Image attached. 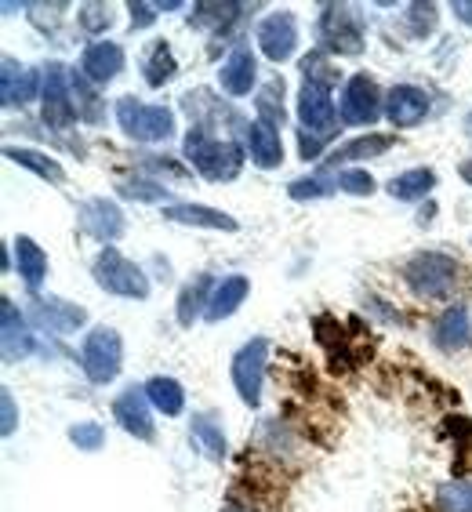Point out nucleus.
I'll list each match as a JSON object with an SVG mask.
<instances>
[{"label":"nucleus","mask_w":472,"mask_h":512,"mask_svg":"<svg viewBox=\"0 0 472 512\" xmlns=\"http://www.w3.org/2000/svg\"><path fill=\"white\" fill-rule=\"evenodd\" d=\"M436 509L440 512H472V480L440 483V491H436Z\"/></svg>","instance_id":"obj_34"},{"label":"nucleus","mask_w":472,"mask_h":512,"mask_svg":"<svg viewBox=\"0 0 472 512\" xmlns=\"http://www.w3.org/2000/svg\"><path fill=\"white\" fill-rule=\"evenodd\" d=\"M316 37H320L324 51L360 55L364 51V19L349 4H327L320 22H316Z\"/></svg>","instance_id":"obj_7"},{"label":"nucleus","mask_w":472,"mask_h":512,"mask_svg":"<svg viewBox=\"0 0 472 512\" xmlns=\"http://www.w3.org/2000/svg\"><path fill=\"white\" fill-rule=\"evenodd\" d=\"M338 189H342V193H353V197H371L374 178H371V171H364V168H345L342 175H338Z\"/></svg>","instance_id":"obj_40"},{"label":"nucleus","mask_w":472,"mask_h":512,"mask_svg":"<svg viewBox=\"0 0 472 512\" xmlns=\"http://www.w3.org/2000/svg\"><path fill=\"white\" fill-rule=\"evenodd\" d=\"M407 26H411V37H429L436 30V4H411Z\"/></svg>","instance_id":"obj_41"},{"label":"nucleus","mask_w":472,"mask_h":512,"mask_svg":"<svg viewBox=\"0 0 472 512\" xmlns=\"http://www.w3.org/2000/svg\"><path fill=\"white\" fill-rule=\"evenodd\" d=\"M302 91H298V120H302L305 131H313L320 138L335 135L338 124V109L335 99H331V88H335L338 73L331 66H324L320 55H309L302 62Z\"/></svg>","instance_id":"obj_1"},{"label":"nucleus","mask_w":472,"mask_h":512,"mask_svg":"<svg viewBox=\"0 0 472 512\" xmlns=\"http://www.w3.org/2000/svg\"><path fill=\"white\" fill-rule=\"evenodd\" d=\"M215 280L207 273L193 276V284L182 287V295H178V324L182 327H193L197 324V316L207 313V302H211V295L207 291H215Z\"/></svg>","instance_id":"obj_26"},{"label":"nucleus","mask_w":472,"mask_h":512,"mask_svg":"<svg viewBox=\"0 0 472 512\" xmlns=\"http://www.w3.org/2000/svg\"><path fill=\"white\" fill-rule=\"evenodd\" d=\"M218 84H222V91H226V95H233V99H244V95H251V88L258 84L255 51L247 48V44H236V48L229 51V59L222 62V69H218Z\"/></svg>","instance_id":"obj_18"},{"label":"nucleus","mask_w":472,"mask_h":512,"mask_svg":"<svg viewBox=\"0 0 472 512\" xmlns=\"http://www.w3.org/2000/svg\"><path fill=\"white\" fill-rule=\"evenodd\" d=\"M69 444H77V451H102V444H106V429H102L99 422H77L69 425Z\"/></svg>","instance_id":"obj_36"},{"label":"nucleus","mask_w":472,"mask_h":512,"mask_svg":"<svg viewBox=\"0 0 472 512\" xmlns=\"http://www.w3.org/2000/svg\"><path fill=\"white\" fill-rule=\"evenodd\" d=\"M247 138V153L255 160V168L269 171L284 164V142H280V128L266 124V120H251L244 131Z\"/></svg>","instance_id":"obj_20"},{"label":"nucleus","mask_w":472,"mask_h":512,"mask_svg":"<svg viewBox=\"0 0 472 512\" xmlns=\"http://www.w3.org/2000/svg\"><path fill=\"white\" fill-rule=\"evenodd\" d=\"M240 11H247L244 4H197L193 15H189V26H197V30L211 26L215 33H222L226 26H233Z\"/></svg>","instance_id":"obj_32"},{"label":"nucleus","mask_w":472,"mask_h":512,"mask_svg":"<svg viewBox=\"0 0 472 512\" xmlns=\"http://www.w3.org/2000/svg\"><path fill=\"white\" fill-rule=\"evenodd\" d=\"M0 433L11 436L15 433V425H19V411H15V396H11V389H0Z\"/></svg>","instance_id":"obj_42"},{"label":"nucleus","mask_w":472,"mask_h":512,"mask_svg":"<svg viewBox=\"0 0 472 512\" xmlns=\"http://www.w3.org/2000/svg\"><path fill=\"white\" fill-rule=\"evenodd\" d=\"M113 418L128 436L135 440H153L157 436V422H153V404L146 396V385H128L124 393L113 400Z\"/></svg>","instance_id":"obj_11"},{"label":"nucleus","mask_w":472,"mask_h":512,"mask_svg":"<svg viewBox=\"0 0 472 512\" xmlns=\"http://www.w3.org/2000/svg\"><path fill=\"white\" fill-rule=\"evenodd\" d=\"M189 436H193V444L204 458L211 462H226V433H222V425L211 418V414H193V422H189Z\"/></svg>","instance_id":"obj_24"},{"label":"nucleus","mask_w":472,"mask_h":512,"mask_svg":"<svg viewBox=\"0 0 472 512\" xmlns=\"http://www.w3.org/2000/svg\"><path fill=\"white\" fill-rule=\"evenodd\" d=\"M146 396H149V404L157 407L160 414H168V418H178V414L186 411V389H182V382H175V378H168V375L149 378Z\"/></svg>","instance_id":"obj_27"},{"label":"nucleus","mask_w":472,"mask_h":512,"mask_svg":"<svg viewBox=\"0 0 472 512\" xmlns=\"http://www.w3.org/2000/svg\"><path fill=\"white\" fill-rule=\"evenodd\" d=\"M276 99H284V80H269L266 88L258 91V120H266V124H273V128H280L284 124V102H276Z\"/></svg>","instance_id":"obj_35"},{"label":"nucleus","mask_w":472,"mask_h":512,"mask_svg":"<svg viewBox=\"0 0 472 512\" xmlns=\"http://www.w3.org/2000/svg\"><path fill=\"white\" fill-rule=\"evenodd\" d=\"M462 178H465V182H472V160H465V164H462Z\"/></svg>","instance_id":"obj_49"},{"label":"nucleus","mask_w":472,"mask_h":512,"mask_svg":"<svg viewBox=\"0 0 472 512\" xmlns=\"http://www.w3.org/2000/svg\"><path fill=\"white\" fill-rule=\"evenodd\" d=\"M142 168H149V171H164V175H175V178L186 175V168H178V164H171V157H142Z\"/></svg>","instance_id":"obj_45"},{"label":"nucleus","mask_w":472,"mask_h":512,"mask_svg":"<svg viewBox=\"0 0 472 512\" xmlns=\"http://www.w3.org/2000/svg\"><path fill=\"white\" fill-rule=\"evenodd\" d=\"M80 367L88 382L109 385L124 367V342L113 327H91V335L80 345Z\"/></svg>","instance_id":"obj_6"},{"label":"nucleus","mask_w":472,"mask_h":512,"mask_svg":"<svg viewBox=\"0 0 472 512\" xmlns=\"http://www.w3.org/2000/svg\"><path fill=\"white\" fill-rule=\"evenodd\" d=\"M182 149H186L189 164H193L207 182H233V178L240 175V168H244V149L236 146V142H229V138H215L204 124L189 128L186 146Z\"/></svg>","instance_id":"obj_2"},{"label":"nucleus","mask_w":472,"mask_h":512,"mask_svg":"<svg viewBox=\"0 0 472 512\" xmlns=\"http://www.w3.org/2000/svg\"><path fill=\"white\" fill-rule=\"evenodd\" d=\"M396 138L393 135H360L353 138V142H345V146H338L335 153H331V164H353V160H374V157H382L385 149H393Z\"/></svg>","instance_id":"obj_29"},{"label":"nucleus","mask_w":472,"mask_h":512,"mask_svg":"<svg viewBox=\"0 0 472 512\" xmlns=\"http://www.w3.org/2000/svg\"><path fill=\"white\" fill-rule=\"evenodd\" d=\"M120 197L128 200H153V204H160V200H168L171 193L160 182H146V178H128V182H120Z\"/></svg>","instance_id":"obj_39"},{"label":"nucleus","mask_w":472,"mask_h":512,"mask_svg":"<svg viewBox=\"0 0 472 512\" xmlns=\"http://www.w3.org/2000/svg\"><path fill=\"white\" fill-rule=\"evenodd\" d=\"M335 189H338V178H295L287 186V193H291V200H320L327 193H335Z\"/></svg>","instance_id":"obj_37"},{"label":"nucleus","mask_w":472,"mask_h":512,"mask_svg":"<svg viewBox=\"0 0 472 512\" xmlns=\"http://www.w3.org/2000/svg\"><path fill=\"white\" fill-rule=\"evenodd\" d=\"M266 360H269V342L266 338H251L240 345V353L233 356V385L240 400L247 407L262 404V382H266Z\"/></svg>","instance_id":"obj_10"},{"label":"nucleus","mask_w":472,"mask_h":512,"mask_svg":"<svg viewBox=\"0 0 472 512\" xmlns=\"http://www.w3.org/2000/svg\"><path fill=\"white\" fill-rule=\"evenodd\" d=\"M0 353H4V364H19L33 353V331L11 298L0 302Z\"/></svg>","instance_id":"obj_14"},{"label":"nucleus","mask_w":472,"mask_h":512,"mask_svg":"<svg viewBox=\"0 0 472 512\" xmlns=\"http://www.w3.org/2000/svg\"><path fill=\"white\" fill-rule=\"evenodd\" d=\"M433 189H436L433 168H411L389 182V197L393 200H422V197H429Z\"/></svg>","instance_id":"obj_31"},{"label":"nucleus","mask_w":472,"mask_h":512,"mask_svg":"<svg viewBox=\"0 0 472 512\" xmlns=\"http://www.w3.org/2000/svg\"><path fill=\"white\" fill-rule=\"evenodd\" d=\"M385 113V99L378 84H374L367 73H356V77L345 80L342 102H338V117L349 124V128H367Z\"/></svg>","instance_id":"obj_9"},{"label":"nucleus","mask_w":472,"mask_h":512,"mask_svg":"<svg viewBox=\"0 0 472 512\" xmlns=\"http://www.w3.org/2000/svg\"><path fill=\"white\" fill-rule=\"evenodd\" d=\"M258 48L269 62H287L298 48V22L291 11H273L258 22Z\"/></svg>","instance_id":"obj_12"},{"label":"nucleus","mask_w":472,"mask_h":512,"mask_svg":"<svg viewBox=\"0 0 472 512\" xmlns=\"http://www.w3.org/2000/svg\"><path fill=\"white\" fill-rule=\"evenodd\" d=\"M164 218L178 222V226L226 229V233H236V218H229L226 211H218V207H204V204H171V207H164Z\"/></svg>","instance_id":"obj_23"},{"label":"nucleus","mask_w":472,"mask_h":512,"mask_svg":"<svg viewBox=\"0 0 472 512\" xmlns=\"http://www.w3.org/2000/svg\"><path fill=\"white\" fill-rule=\"evenodd\" d=\"M178 8H182L178 0H160V4H157V11H178Z\"/></svg>","instance_id":"obj_47"},{"label":"nucleus","mask_w":472,"mask_h":512,"mask_svg":"<svg viewBox=\"0 0 472 512\" xmlns=\"http://www.w3.org/2000/svg\"><path fill=\"white\" fill-rule=\"evenodd\" d=\"M33 316H37L40 327H48L55 335H69V331H77L88 313L73 302H62V298H33Z\"/></svg>","instance_id":"obj_21"},{"label":"nucleus","mask_w":472,"mask_h":512,"mask_svg":"<svg viewBox=\"0 0 472 512\" xmlns=\"http://www.w3.org/2000/svg\"><path fill=\"white\" fill-rule=\"evenodd\" d=\"M142 73H146L149 88H164L168 80H175L178 62L168 40H153V48L146 51V62H142Z\"/></svg>","instance_id":"obj_30"},{"label":"nucleus","mask_w":472,"mask_h":512,"mask_svg":"<svg viewBox=\"0 0 472 512\" xmlns=\"http://www.w3.org/2000/svg\"><path fill=\"white\" fill-rule=\"evenodd\" d=\"M451 11L458 15V22H465V26H472V0H454Z\"/></svg>","instance_id":"obj_46"},{"label":"nucleus","mask_w":472,"mask_h":512,"mask_svg":"<svg viewBox=\"0 0 472 512\" xmlns=\"http://www.w3.org/2000/svg\"><path fill=\"white\" fill-rule=\"evenodd\" d=\"M298 149H302V160H316L320 149H324V138L309 135V131H298Z\"/></svg>","instance_id":"obj_44"},{"label":"nucleus","mask_w":472,"mask_h":512,"mask_svg":"<svg viewBox=\"0 0 472 512\" xmlns=\"http://www.w3.org/2000/svg\"><path fill=\"white\" fill-rule=\"evenodd\" d=\"M80 73L95 84V88H106L124 73V48L113 44V40H91L84 55H80Z\"/></svg>","instance_id":"obj_16"},{"label":"nucleus","mask_w":472,"mask_h":512,"mask_svg":"<svg viewBox=\"0 0 472 512\" xmlns=\"http://www.w3.org/2000/svg\"><path fill=\"white\" fill-rule=\"evenodd\" d=\"M404 280L418 298H447L458 280V262L443 251H418L407 258Z\"/></svg>","instance_id":"obj_3"},{"label":"nucleus","mask_w":472,"mask_h":512,"mask_svg":"<svg viewBox=\"0 0 472 512\" xmlns=\"http://www.w3.org/2000/svg\"><path fill=\"white\" fill-rule=\"evenodd\" d=\"M73 102H77V117H84L88 124H99L106 117V109L95 95V84L84 73H73Z\"/></svg>","instance_id":"obj_33"},{"label":"nucleus","mask_w":472,"mask_h":512,"mask_svg":"<svg viewBox=\"0 0 472 512\" xmlns=\"http://www.w3.org/2000/svg\"><path fill=\"white\" fill-rule=\"evenodd\" d=\"M222 512H251V509H247V505H240V502H229Z\"/></svg>","instance_id":"obj_48"},{"label":"nucleus","mask_w":472,"mask_h":512,"mask_svg":"<svg viewBox=\"0 0 472 512\" xmlns=\"http://www.w3.org/2000/svg\"><path fill=\"white\" fill-rule=\"evenodd\" d=\"M40 113L44 124L55 131H66L77 124V102H73V73H66L62 62H48L44 69V91H40Z\"/></svg>","instance_id":"obj_8"},{"label":"nucleus","mask_w":472,"mask_h":512,"mask_svg":"<svg viewBox=\"0 0 472 512\" xmlns=\"http://www.w3.org/2000/svg\"><path fill=\"white\" fill-rule=\"evenodd\" d=\"M0 69H4V73H0V99H4L8 109L30 106V102L37 99V91H44V77H40L37 69L19 66L15 59H4Z\"/></svg>","instance_id":"obj_17"},{"label":"nucleus","mask_w":472,"mask_h":512,"mask_svg":"<svg viewBox=\"0 0 472 512\" xmlns=\"http://www.w3.org/2000/svg\"><path fill=\"white\" fill-rule=\"evenodd\" d=\"M117 120L120 131L135 142H168L175 135V109L168 106H146L138 99H120L117 102Z\"/></svg>","instance_id":"obj_5"},{"label":"nucleus","mask_w":472,"mask_h":512,"mask_svg":"<svg viewBox=\"0 0 472 512\" xmlns=\"http://www.w3.org/2000/svg\"><path fill=\"white\" fill-rule=\"evenodd\" d=\"M91 273H95V284H99L102 291H109V295L138 298V302L149 298V276L142 273V266H135L131 258L120 255L117 247H102Z\"/></svg>","instance_id":"obj_4"},{"label":"nucleus","mask_w":472,"mask_h":512,"mask_svg":"<svg viewBox=\"0 0 472 512\" xmlns=\"http://www.w3.org/2000/svg\"><path fill=\"white\" fill-rule=\"evenodd\" d=\"M77 222L88 237L102 240V244H113V240L124 237V211L106 197L84 200V204L77 207Z\"/></svg>","instance_id":"obj_13"},{"label":"nucleus","mask_w":472,"mask_h":512,"mask_svg":"<svg viewBox=\"0 0 472 512\" xmlns=\"http://www.w3.org/2000/svg\"><path fill=\"white\" fill-rule=\"evenodd\" d=\"M247 295H251V280H247V276H240V273L226 276V280H222V284H218L215 291H211V302H207L204 320H207V324L229 320V316H233L236 309L244 306Z\"/></svg>","instance_id":"obj_22"},{"label":"nucleus","mask_w":472,"mask_h":512,"mask_svg":"<svg viewBox=\"0 0 472 512\" xmlns=\"http://www.w3.org/2000/svg\"><path fill=\"white\" fill-rule=\"evenodd\" d=\"M15 266H19L22 284L37 291L44 284V276H48V255H44V247L33 237H19L15 240Z\"/></svg>","instance_id":"obj_25"},{"label":"nucleus","mask_w":472,"mask_h":512,"mask_svg":"<svg viewBox=\"0 0 472 512\" xmlns=\"http://www.w3.org/2000/svg\"><path fill=\"white\" fill-rule=\"evenodd\" d=\"M128 11H131V30H146V26H153V22H157V4L131 0Z\"/></svg>","instance_id":"obj_43"},{"label":"nucleus","mask_w":472,"mask_h":512,"mask_svg":"<svg viewBox=\"0 0 472 512\" xmlns=\"http://www.w3.org/2000/svg\"><path fill=\"white\" fill-rule=\"evenodd\" d=\"M429 91L414 88V84H396L389 95H385V117L393 128H418L425 117H429Z\"/></svg>","instance_id":"obj_15"},{"label":"nucleus","mask_w":472,"mask_h":512,"mask_svg":"<svg viewBox=\"0 0 472 512\" xmlns=\"http://www.w3.org/2000/svg\"><path fill=\"white\" fill-rule=\"evenodd\" d=\"M77 22L84 33H106L113 26V8L109 4H80Z\"/></svg>","instance_id":"obj_38"},{"label":"nucleus","mask_w":472,"mask_h":512,"mask_svg":"<svg viewBox=\"0 0 472 512\" xmlns=\"http://www.w3.org/2000/svg\"><path fill=\"white\" fill-rule=\"evenodd\" d=\"M433 342L443 353H462L465 345H472V316L465 306H451L436 316L433 324Z\"/></svg>","instance_id":"obj_19"},{"label":"nucleus","mask_w":472,"mask_h":512,"mask_svg":"<svg viewBox=\"0 0 472 512\" xmlns=\"http://www.w3.org/2000/svg\"><path fill=\"white\" fill-rule=\"evenodd\" d=\"M4 157L15 160L19 168L40 175L44 182H51V186H62V182H66V171H62V164H59V160H51L48 153H37V149H22V146H8V149H4Z\"/></svg>","instance_id":"obj_28"}]
</instances>
